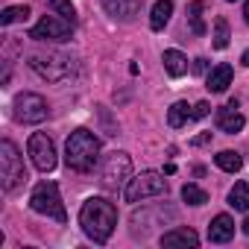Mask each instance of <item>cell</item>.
Here are the masks:
<instances>
[{
    "instance_id": "603a6c76",
    "label": "cell",
    "mask_w": 249,
    "mask_h": 249,
    "mask_svg": "<svg viewBox=\"0 0 249 249\" xmlns=\"http://www.w3.org/2000/svg\"><path fill=\"white\" fill-rule=\"evenodd\" d=\"M214 47L217 50H226L229 47V38H231V33H229V24H226V18H217L214 21Z\"/></svg>"
},
{
    "instance_id": "7a4b0ae2",
    "label": "cell",
    "mask_w": 249,
    "mask_h": 249,
    "mask_svg": "<svg viewBox=\"0 0 249 249\" xmlns=\"http://www.w3.org/2000/svg\"><path fill=\"white\" fill-rule=\"evenodd\" d=\"M100 159V138L88 129H73L65 141V164L76 173H88L94 170Z\"/></svg>"
},
{
    "instance_id": "7c38bea8",
    "label": "cell",
    "mask_w": 249,
    "mask_h": 249,
    "mask_svg": "<svg viewBox=\"0 0 249 249\" xmlns=\"http://www.w3.org/2000/svg\"><path fill=\"white\" fill-rule=\"evenodd\" d=\"M234 237V220L229 214H217L208 226V240L211 243H229Z\"/></svg>"
},
{
    "instance_id": "f546056e",
    "label": "cell",
    "mask_w": 249,
    "mask_h": 249,
    "mask_svg": "<svg viewBox=\"0 0 249 249\" xmlns=\"http://www.w3.org/2000/svg\"><path fill=\"white\" fill-rule=\"evenodd\" d=\"M240 62H243V65H246V68H249V50H246V53H243V56H240Z\"/></svg>"
},
{
    "instance_id": "277c9868",
    "label": "cell",
    "mask_w": 249,
    "mask_h": 249,
    "mask_svg": "<svg viewBox=\"0 0 249 249\" xmlns=\"http://www.w3.org/2000/svg\"><path fill=\"white\" fill-rule=\"evenodd\" d=\"M24 179H27V170H24V159H21L18 147L12 141H3L0 144V188L9 194Z\"/></svg>"
},
{
    "instance_id": "30bf717a",
    "label": "cell",
    "mask_w": 249,
    "mask_h": 249,
    "mask_svg": "<svg viewBox=\"0 0 249 249\" xmlns=\"http://www.w3.org/2000/svg\"><path fill=\"white\" fill-rule=\"evenodd\" d=\"M27 153H30L33 164H36L41 173H50V170L56 167V147H53L50 135H44V132H36V135H30Z\"/></svg>"
},
{
    "instance_id": "d4e9b609",
    "label": "cell",
    "mask_w": 249,
    "mask_h": 249,
    "mask_svg": "<svg viewBox=\"0 0 249 249\" xmlns=\"http://www.w3.org/2000/svg\"><path fill=\"white\" fill-rule=\"evenodd\" d=\"M47 3L56 9V15H62V18H68V21H73V15H76V9H73V3L71 0H47Z\"/></svg>"
},
{
    "instance_id": "4dcf8cb0",
    "label": "cell",
    "mask_w": 249,
    "mask_h": 249,
    "mask_svg": "<svg viewBox=\"0 0 249 249\" xmlns=\"http://www.w3.org/2000/svg\"><path fill=\"white\" fill-rule=\"evenodd\" d=\"M243 234H249V217L243 220Z\"/></svg>"
},
{
    "instance_id": "83f0119b",
    "label": "cell",
    "mask_w": 249,
    "mask_h": 249,
    "mask_svg": "<svg viewBox=\"0 0 249 249\" xmlns=\"http://www.w3.org/2000/svg\"><path fill=\"white\" fill-rule=\"evenodd\" d=\"M194 71H196V73H205V71H208V62H205V59H194Z\"/></svg>"
},
{
    "instance_id": "484cf974",
    "label": "cell",
    "mask_w": 249,
    "mask_h": 249,
    "mask_svg": "<svg viewBox=\"0 0 249 249\" xmlns=\"http://www.w3.org/2000/svg\"><path fill=\"white\" fill-rule=\"evenodd\" d=\"M208 111H211V106H208V103H205V100H202V103H196V106H194V117H208Z\"/></svg>"
},
{
    "instance_id": "e0dca14e",
    "label": "cell",
    "mask_w": 249,
    "mask_h": 249,
    "mask_svg": "<svg viewBox=\"0 0 249 249\" xmlns=\"http://www.w3.org/2000/svg\"><path fill=\"white\" fill-rule=\"evenodd\" d=\"M161 62H164V71H167L170 76L188 73V59H185V53H179V50H164Z\"/></svg>"
},
{
    "instance_id": "9a60e30c",
    "label": "cell",
    "mask_w": 249,
    "mask_h": 249,
    "mask_svg": "<svg viewBox=\"0 0 249 249\" xmlns=\"http://www.w3.org/2000/svg\"><path fill=\"white\" fill-rule=\"evenodd\" d=\"M229 85H231V65H217V68H211V73H208V79H205V88H208L211 94H223Z\"/></svg>"
},
{
    "instance_id": "f1b7e54d",
    "label": "cell",
    "mask_w": 249,
    "mask_h": 249,
    "mask_svg": "<svg viewBox=\"0 0 249 249\" xmlns=\"http://www.w3.org/2000/svg\"><path fill=\"white\" fill-rule=\"evenodd\" d=\"M243 21L249 24V0H246V3H243Z\"/></svg>"
},
{
    "instance_id": "7402d4cb",
    "label": "cell",
    "mask_w": 249,
    "mask_h": 249,
    "mask_svg": "<svg viewBox=\"0 0 249 249\" xmlns=\"http://www.w3.org/2000/svg\"><path fill=\"white\" fill-rule=\"evenodd\" d=\"M30 18V6H6L0 12V27H12L18 21H27Z\"/></svg>"
},
{
    "instance_id": "8992f818",
    "label": "cell",
    "mask_w": 249,
    "mask_h": 249,
    "mask_svg": "<svg viewBox=\"0 0 249 249\" xmlns=\"http://www.w3.org/2000/svg\"><path fill=\"white\" fill-rule=\"evenodd\" d=\"M132 176V159L126 153H108L103 167H100V185L106 191H120L123 182H129Z\"/></svg>"
},
{
    "instance_id": "44dd1931",
    "label": "cell",
    "mask_w": 249,
    "mask_h": 249,
    "mask_svg": "<svg viewBox=\"0 0 249 249\" xmlns=\"http://www.w3.org/2000/svg\"><path fill=\"white\" fill-rule=\"evenodd\" d=\"M214 161H217V167H220V170H226V173H237V170L243 167V159H240L237 153H231V150L217 153V156H214Z\"/></svg>"
},
{
    "instance_id": "5b68a950",
    "label": "cell",
    "mask_w": 249,
    "mask_h": 249,
    "mask_svg": "<svg viewBox=\"0 0 249 249\" xmlns=\"http://www.w3.org/2000/svg\"><path fill=\"white\" fill-rule=\"evenodd\" d=\"M30 68L47 82H62L73 73V59L65 53H36L30 56Z\"/></svg>"
},
{
    "instance_id": "cb8c5ba5",
    "label": "cell",
    "mask_w": 249,
    "mask_h": 249,
    "mask_svg": "<svg viewBox=\"0 0 249 249\" xmlns=\"http://www.w3.org/2000/svg\"><path fill=\"white\" fill-rule=\"evenodd\" d=\"M182 199H185L188 205H205V202H208V194H205L199 185H185V188H182Z\"/></svg>"
},
{
    "instance_id": "3957f363",
    "label": "cell",
    "mask_w": 249,
    "mask_h": 249,
    "mask_svg": "<svg viewBox=\"0 0 249 249\" xmlns=\"http://www.w3.org/2000/svg\"><path fill=\"white\" fill-rule=\"evenodd\" d=\"M30 208H33L36 214L53 217V220H59V223H65V220H68L65 205H62V196H59V185H56V182H38V185L33 188Z\"/></svg>"
},
{
    "instance_id": "1f68e13d",
    "label": "cell",
    "mask_w": 249,
    "mask_h": 249,
    "mask_svg": "<svg viewBox=\"0 0 249 249\" xmlns=\"http://www.w3.org/2000/svg\"><path fill=\"white\" fill-rule=\"evenodd\" d=\"M229 3H234V0H229Z\"/></svg>"
},
{
    "instance_id": "4fadbf2b",
    "label": "cell",
    "mask_w": 249,
    "mask_h": 249,
    "mask_svg": "<svg viewBox=\"0 0 249 249\" xmlns=\"http://www.w3.org/2000/svg\"><path fill=\"white\" fill-rule=\"evenodd\" d=\"M196 243H199V234L194 229H188V226H176V229L161 234V246H167V249H173V246H196Z\"/></svg>"
},
{
    "instance_id": "52a82bcc",
    "label": "cell",
    "mask_w": 249,
    "mask_h": 249,
    "mask_svg": "<svg viewBox=\"0 0 249 249\" xmlns=\"http://www.w3.org/2000/svg\"><path fill=\"white\" fill-rule=\"evenodd\" d=\"M161 194H167V182H164L161 173H153V170H147V173L129 179L126 188H123L126 202H141V199H147V196H161Z\"/></svg>"
},
{
    "instance_id": "2e32d148",
    "label": "cell",
    "mask_w": 249,
    "mask_h": 249,
    "mask_svg": "<svg viewBox=\"0 0 249 249\" xmlns=\"http://www.w3.org/2000/svg\"><path fill=\"white\" fill-rule=\"evenodd\" d=\"M170 15H173V0H156V6H153V12H150V27H153L156 33L164 30L167 21H170Z\"/></svg>"
},
{
    "instance_id": "8fae6325",
    "label": "cell",
    "mask_w": 249,
    "mask_h": 249,
    "mask_svg": "<svg viewBox=\"0 0 249 249\" xmlns=\"http://www.w3.org/2000/svg\"><path fill=\"white\" fill-rule=\"evenodd\" d=\"M217 126H220V132L234 135V132H240V129L246 126V117H243L234 106H223V108L217 111Z\"/></svg>"
},
{
    "instance_id": "ba28073f",
    "label": "cell",
    "mask_w": 249,
    "mask_h": 249,
    "mask_svg": "<svg viewBox=\"0 0 249 249\" xmlns=\"http://www.w3.org/2000/svg\"><path fill=\"white\" fill-rule=\"evenodd\" d=\"M71 33H73V21H68L62 15H44L30 30V38L33 41H68Z\"/></svg>"
},
{
    "instance_id": "4316f807",
    "label": "cell",
    "mask_w": 249,
    "mask_h": 249,
    "mask_svg": "<svg viewBox=\"0 0 249 249\" xmlns=\"http://www.w3.org/2000/svg\"><path fill=\"white\" fill-rule=\"evenodd\" d=\"M208 141H211V132H202V135H196V138H194L191 144H194V147H205Z\"/></svg>"
},
{
    "instance_id": "ffe728a7",
    "label": "cell",
    "mask_w": 249,
    "mask_h": 249,
    "mask_svg": "<svg viewBox=\"0 0 249 249\" xmlns=\"http://www.w3.org/2000/svg\"><path fill=\"white\" fill-rule=\"evenodd\" d=\"M202 9H205V3H202V0H194V3H188V21H191V33H194V36H205Z\"/></svg>"
},
{
    "instance_id": "ac0fdd59",
    "label": "cell",
    "mask_w": 249,
    "mask_h": 249,
    "mask_svg": "<svg viewBox=\"0 0 249 249\" xmlns=\"http://www.w3.org/2000/svg\"><path fill=\"white\" fill-rule=\"evenodd\" d=\"M188 120H194L191 106H188V103H173V106H170V111H167V123H170L173 129H179V126H185Z\"/></svg>"
},
{
    "instance_id": "5bb4252c",
    "label": "cell",
    "mask_w": 249,
    "mask_h": 249,
    "mask_svg": "<svg viewBox=\"0 0 249 249\" xmlns=\"http://www.w3.org/2000/svg\"><path fill=\"white\" fill-rule=\"evenodd\" d=\"M103 9L111 15V18H120V21H132L141 9V0H103Z\"/></svg>"
},
{
    "instance_id": "6da1fadb",
    "label": "cell",
    "mask_w": 249,
    "mask_h": 249,
    "mask_svg": "<svg viewBox=\"0 0 249 249\" xmlns=\"http://www.w3.org/2000/svg\"><path fill=\"white\" fill-rule=\"evenodd\" d=\"M79 226L94 243H106L117 226V208L106 196H91L79 208Z\"/></svg>"
},
{
    "instance_id": "9c48e42d",
    "label": "cell",
    "mask_w": 249,
    "mask_h": 249,
    "mask_svg": "<svg viewBox=\"0 0 249 249\" xmlns=\"http://www.w3.org/2000/svg\"><path fill=\"white\" fill-rule=\"evenodd\" d=\"M12 114H15L18 123H41V120H47L50 106H47V100H44L41 94H30V91H27V94H18V97H15Z\"/></svg>"
},
{
    "instance_id": "d6986e66",
    "label": "cell",
    "mask_w": 249,
    "mask_h": 249,
    "mask_svg": "<svg viewBox=\"0 0 249 249\" xmlns=\"http://www.w3.org/2000/svg\"><path fill=\"white\" fill-rule=\"evenodd\" d=\"M229 205L237 208V211H249V185L246 182H237L229 191Z\"/></svg>"
}]
</instances>
